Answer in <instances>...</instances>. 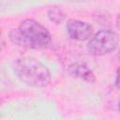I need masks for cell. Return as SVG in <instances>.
Segmentation results:
<instances>
[{"instance_id": "1", "label": "cell", "mask_w": 120, "mask_h": 120, "mask_svg": "<svg viewBox=\"0 0 120 120\" xmlns=\"http://www.w3.org/2000/svg\"><path fill=\"white\" fill-rule=\"evenodd\" d=\"M12 43L29 49H45L51 41L52 36L48 29L33 19L23 20L18 28L9 32Z\"/></svg>"}, {"instance_id": "2", "label": "cell", "mask_w": 120, "mask_h": 120, "mask_svg": "<svg viewBox=\"0 0 120 120\" xmlns=\"http://www.w3.org/2000/svg\"><path fill=\"white\" fill-rule=\"evenodd\" d=\"M13 68L17 77L29 86L40 88L51 82L52 76L48 68L36 58L19 57L15 60Z\"/></svg>"}, {"instance_id": "3", "label": "cell", "mask_w": 120, "mask_h": 120, "mask_svg": "<svg viewBox=\"0 0 120 120\" xmlns=\"http://www.w3.org/2000/svg\"><path fill=\"white\" fill-rule=\"evenodd\" d=\"M117 46L118 36L116 33L109 29H102L90 38L86 48L90 54L99 56L115 51Z\"/></svg>"}, {"instance_id": "4", "label": "cell", "mask_w": 120, "mask_h": 120, "mask_svg": "<svg viewBox=\"0 0 120 120\" xmlns=\"http://www.w3.org/2000/svg\"><path fill=\"white\" fill-rule=\"evenodd\" d=\"M66 28L68 36L75 40H86L93 34V27L90 23L75 19H69L66 24Z\"/></svg>"}, {"instance_id": "5", "label": "cell", "mask_w": 120, "mask_h": 120, "mask_svg": "<svg viewBox=\"0 0 120 120\" xmlns=\"http://www.w3.org/2000/svg\"><path fill=\"white\" fill-rule=\"evenodd\" d=\"M68 72L72 76L79 78L86 82H95L96 77L93 71L83 63H74L68 68Z\"/></svg>"}, {"instance_id": "6", "label": "cell", "mask_w": 120, "mask_h": 120, "mask_svg": "<svg viewBox=\"0 0 120 120\" xmlns=\"http://www.w3.org/2000/svg\"><path fill=\"white\" fill-rule=\"evenodd\" d=\"M47 16L49 20L55 24L62 23L66 18V14L63 12V10L56 6H52L47 10Z\"/></svg>"}, {"instance_id": "7", "label": "cell", "mask_w": 120, "mask_h": 120, "mask_svg": "<svg viewBox=\"0 0 120 120\" xmlns=\"http://www.w3.org/2000/svg\"><path fill=\"white\" fill-rule=\"evenodd\" d=\"M114 85L116 87H118V70L116 71V75H115V81H114Z\"/></svg>"}, {"instance_id": "8", "label": "cell", "mask_w": 120, "mask_h": 120, "mask_svg": "<svg viewBox=\"0 0 120 120\" xmlns=\"http://www.w3.org/2000/svg\"><path fill=\"white\" fill-rule=\"evenodd\" d=\"M0 36H1V29H0Z\"/></svg>"}, {"instance_id": "9", "label": "cell", "mask_w": 120, "mask_h": 120, "mask_svg": "<svg viewBox=\"0 0 120 120\" xmlns=\"http://www.w3.org/2000/svg\"><path fill=\"white\" fill-rule=\"evenodd\" d=\"M0 51H1V47H0Z\"/></svg>"}]
</instances>
